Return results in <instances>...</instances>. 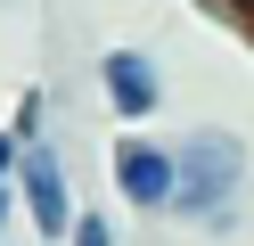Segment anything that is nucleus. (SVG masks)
Listing matches in <instances>:
<instances>
[{
    "label": "nucleus",
    "instance_id": "obj_5",
    "mask_svg": "<svg viewBox=\"0 0 254 246\" xmlns=\"http://www.w3.org/2000/svg\"><path fill=\"white\" fill-rule=\"evenodd\" d=\"M66 246H115V222H107V213H74Z\"/></svg>",
    "mask_w": 254,
    "mask_h": 246
},
{
    "label": "nucleus",
    "instance_id": "obj_7",
    "mask_svg": "<svg viewBox=\"0 0 254 246\" xmlns=\"http://www.w3.org/2000/svg\"><path fill=\"white\" fill-rule=\"evenodd\" d=\"M17 156H25V140H17V123L0 131V180H17Z\"/></svg>",
    "mask_w": 254,
    "mask_h": 246
},
{
    "label": "nucleus",
    "instance_id": "obj_9",
    "mask_svg": "<svg viewBox=\"0 0 254 246\" xmlns=\"http://www.w3.org/2000/svg\"><path fill=\"white\" fill-rule=\"evenodd\" d=\"M213 8H221V0H213ZM230 8H238V16H246V25H254V0H230Z\"/></svg>",
    "mask_w": 254,
    "mask_h": 246
},
{
    "label": "nucleus",
    "instance_id": "obj_1",
    "mask_svg": "<svg viewBox=\"0 0 254 246\" xmlns=\"http://www.w3.org/2000/svg\"><path fill=\"white\" fill-rule=\"evenodd\" d=\"M172 156H181L172 222H189V230H230V222H238V197H246V140L205 123V131H189Z\"/></svg>",
    "mask_w": 254,
    "mask_h": 246
},
{
    "label": "nucleus",
    "instance_id": "obj_3",
    "mask_svg": "<svg viewBox=\"0 0 254 246\" xmlns=\"http://www.w3.org/2000/svg\"><path fill=\"white\" fill-rule=\"evenodd\" d=\"M107 172H115V197L139 213H172V189H181V156L156 140H139V131H123L115 156H107Z\"/></svg>",
    "mask_w": 254,
    "mask_h": 246
},
{
    "label": "nucleus",
    "instance_id": "obj_8",
    "mask_svg": "<svg viewBox=\"0 0 254 246\" xmlns=\"http://www.w3.org/2000/svg\"><path fill=\"white\" fill-rule=\"evenodd\" d=\"M17 205H25V197H17V180H0V246H8V222H17Z\"/></svg>",
    "mask_w": 254,
    "mask_h": 246
},
{
    "label": "nucleus",
    "instance_id": "obj_4",
    "mask_svg": "<svg viewBox=\"0 0 254 246\" xmlns=\"http://www.w3.org/2000/svg\"><path fill=\"white\" fill-rule=\"evenodd\" d=\"M99 90H107V107H115V123H148V115L164 107V74H156L148 49H107L99 58Z\"/></svg>",
    "mask_w": 254,
    "mask_h": 246
},
{
    "label": "nucleus",
    "instance_id": "obj_2",
    "mask_svg": "<svg viewBox=\"0 0 254 246\" xmlns=\"http://www.w3.org/2000/svg\"><path fill=\"white\" fill-rule=\"evenodd\" d=\"M17 197H25V222H33V238H66L74 230V180H66V164H58V148L50 140H25V156H17Z\"/></svg>",
    "mask_w": 254,
    "mask_h": 246
},
{
    "label": "nucleus",
    "instance_id": "obj_6",
    "mask_svg": "<svg viewBox=\"0 0 254 246\" xmlns=\"http://www.w3.org/2000/svg\"><path fill=\"white\" fill-rule=\"evenodd\" d=\"M41 123H50V98L25 90V98H17V140H41Z\"/></svg>",
    "mask_w": 254,
    "mask_h": 246
}]
</instances>
